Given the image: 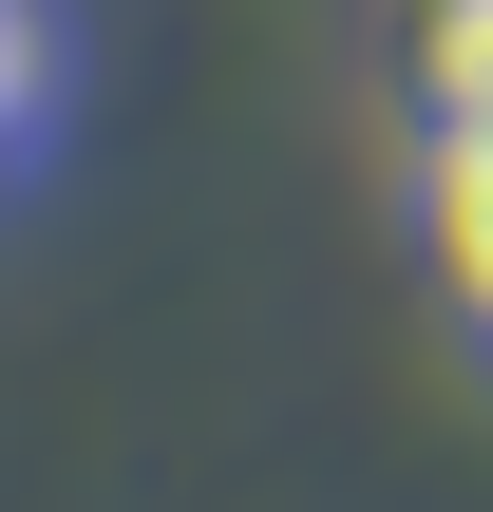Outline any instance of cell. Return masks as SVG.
<instances>
[{
  "mask_svg": "<svg viewBox=\"0 0 493 512\" xmlns=\"http://www.w3.org/2000/svg\"><path fill=\"white\" fill-rule=\"evenodd\" d=\"M418 247H437V304L475 323V361H493V133H437L418 152Z\"/></svg>",
  "mask_w": 493,
  "mask_h": 512,
  "instance_id": "1",
  "label": "cell"
},
{
  "mask_svg": "<svg viewBox=\"0 0 493 512\" xmlns=\"http://www.w3.org/2000/svg\"><path fill=\"white\" fill-rule=\"evenodd\" d=\"M418 114L493 133V0H418Z\"/></svg>",
  "mask_w": 493,
  "mask_h": 512,
  "instance_id": "3",
  "label": "cell"
},
{
  "mask_svg": "<svg viewBox=\"0 0 493 512\" xmlns=\"http://www.w3.org/2000/svg\"><path fill=\"white\" fill-rule=\"evenodd\" d=\"M57 114H76V19L57 0H0V190L57 152Z\"/></svg>",
  "mask_w": 493,
  "mask_h": 512,
  "instance_id": "2",
  "label": "cell"
}]
</instances>
